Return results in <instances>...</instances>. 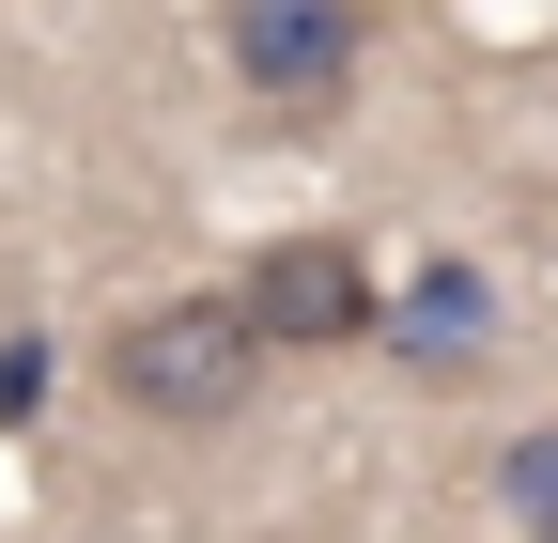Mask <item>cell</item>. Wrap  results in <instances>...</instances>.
<instances>
[{
	"mask_svg": "<svg viewBox=\"0 0 558 543\" xmlns=\"http://www.w3.org/2000/svg\"><path fill=\"white\" fill-rule=\"evenodd\" d=\"M109 388L140 403V420H171V435H218L233 403L264 388V326L233 295H156V311L109 326Z\"/></svg>",
	"mask_w": 558,
	"mask_h": 543,
	"instance_id": "cell-1",
	"label": "cell"
},
{
	"mask_svg": "<svg viewBox=\"0 0 558 543\" xmlns=\"http://www.w3.org/2000/svg\"><path fill=\"white\" fill-rule=\"evenodd\" d=\"M233 311L264 326V358H341V342H373V264L341 233H279L233 280Z\"/></svg>",
	"mask_w": 558,
	"mask_h": 543,
	"instance_id": "cell-2",
	"label": "cell"
},
{
	"mask_svg": "<svg viewBox=\"0 0 558 543\" xmlns=\"http://www.w3.org/2000/svg\"><path fill=\"white\" fill-rule=\"evenodd\" d=\"M357 47H373L357 0H233V79L264 109H295V124L357 94Z\"/></svg>",
	"mask_w": 558,
	"mask_h": 543,
	"instance_id": "cell-3",
	"label": "cell"
},
{
	"mask_svg": "<svg viewBox=\"0 0 558 543\" xmlns=\"http://www.w3.org/2000/svg\"><path fill=\"white\" fill-rule=\"evenodd\" d=\"M497 497H512V528H543V543H558V420L497 450Z\"/></svg>",
	"mask_w": 558,
	"mask_h": 543,
	"instance_id": "cell-4",
	"label": "cell"
},
{
	"mask_svg": "<svg viewBox=\"0 0 558 543\" xmlns=\"http://www.w3.org/2000/svg\"><path fill=\"white\" fill-rule=\"evenodd\" d=\"M47 403V342H0V420H32Z\"/></svg>",
	"mask_w": 558,
	"mask_h": 543,
	"instance_id": "cell-5",
	"label": "cell"
}]
</instances>
